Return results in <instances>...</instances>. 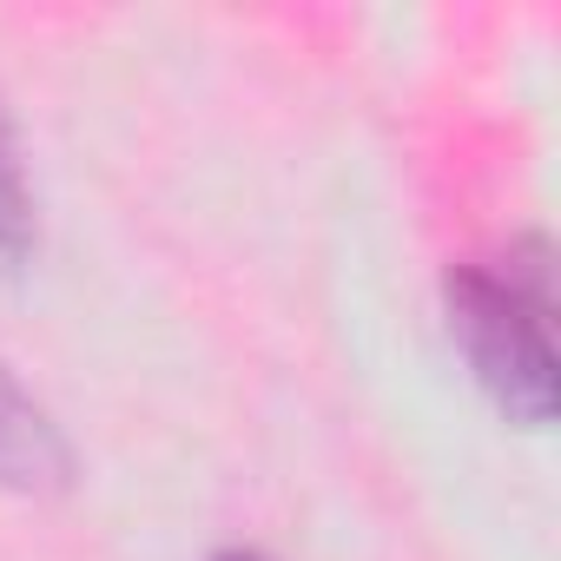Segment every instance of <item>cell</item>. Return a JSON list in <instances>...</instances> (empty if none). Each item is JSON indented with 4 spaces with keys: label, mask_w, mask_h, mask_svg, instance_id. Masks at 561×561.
Listing matches in <instances>:
<instances>
[{
    "label": "cell",
    "mask_w": 561,
    "mask_h": 561,
    "mask_svg": "<svg viewBox=\"0 0 561 561\" xmlns=\"http://www.w3.org/2000/svg\"><path fill=\"white\" fill-rule=\"evenodd\" d=\"M34 238H41V218H34V185H27V165H21V133H14V113L0 100V277L21 271L34 257Z\"/></svg>",
    "instance_id": "3957f363"
},
{
    "label": "cell",
    "mask_w": 561,
    "mask_h": 561,
    "mask_svg": "<svg viewBox=\"0 0 561 561\" xmlns=\"http://www.w3.org/2000/svg\"><path fill=\"white\" fill-rule=\"evenodd\" d=\"M211 561H271V554H257V548H218Z\"/></svg>",
    "instance_id": "277c9868"
},
{
    "label": "cell",
    "mask_w": 561,
    "mask_h": 561,
    "mask_svg": "<svg viewBox=\"0 0 561 561\" xmlns=\"http://www.w3.org/2000/svg\"><path fill=\"white\" fill-rule=\"evenodd\" d=\"M449 331L508 423L541 430L554 416V285L541 238L449 271Z\"/></svg>",
    "instance_id": "6da1fadb"
},
{
    "label": "cell",
    "mask_w": 561,
    "mask_h": 561,
    "mask_svg": "<svg viewBox=\"0 0 561 561\" xmlns=\"http://www.w3.org/2000/svg\"><path fill=\"white\" fill-rule=\"evenodd\" d=\"M73 482V443L47 416V403L0 364V489L14 495H60Z\"/></svg>",
    "instance_id": "7a4b0ae2"
}]
</instances>
